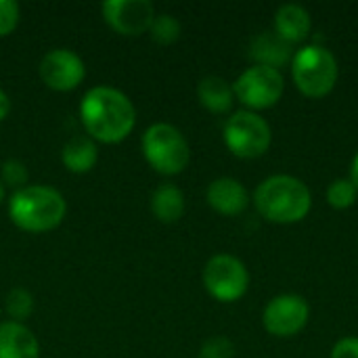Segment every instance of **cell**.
Instances as JSON below:
<instances>
[{
	"label": "cell",
	"mask_w": 358,
	"mask_h": 358,
	"mask_svg": "<svg viewBox=\"0 0 358 358\" xmlns=\"http://www.w3.org/2000/svg\"><path fill=\"white\" fill-rule=\"evenodd\" d=\"M101 8L105 21L122 36H141L155 21V8L149 0H107Z\"/></svg>",
	"instance_id": "obj_10"
},
{
	"label": "cell",
	"mask_w": 358,
	"mask_h": 358,
	"mask_svg": "<svg viewBox=\"0 0 358 358\" xmlns=\"http://www.w3.org/2000/svg\"><path fill=\"white\" fill-rule=\"evenodd\" d=\"M273 31L287 44H300L310 36L313 19L302 4H283L275 13Z\"/></svg>",
	"instance_id": "obj_13"
},
{
	"label": "cell",
	"mask_w": 358,
	"mask_h": 358,
	"mask_svg": "<svg viewBox=\"0 0 358 358\" xmlns=\"http://www.w3.org/2000/svg\"><path fill=\"white\" fill-rule=\"evenodd\" d=\"M197 99L208 111L227 113L231 111L233 101H235L233 84H229L220 76H208L197 84Z\"/></svg>",
	"instance_id": "obj_16"
},
{
	"label": "cell",
	"mask_w": 358,
	"mask_h": 358,
	"mask_svg": "<svg viewBox=\"0 0 358 358\" xmlns=\"http://www.w3.org/2000/svg\"><path fill=\"white\" fill-rule=\"evenodd\" d=\"M203 285L218 302H237L250 287V273L239 258L218 254L210 258L203 268Z\"/></svg>",
	"instance_id": "obj_8"
},
{
	"label": "cell",
	"mask_w": 358,
	"mask_h": 358,
	"mask_svg": "<svg viewBox=\"0 0 358 358\" xmlns=\"http://www.w3.org/2000/svg\"><path fill=\"white\" fill-rule=\"evenodd\" d=\"M2 199H4V187L0 185V203H2Z\"/></svg>",
	"instance_id": "obj_28"
},
{
	"label": "cell",
	"mask_w": 358,
	"mask_h": 358,
	"mask_svg": "<svg viewBox=\"0 0 358 358\" xmlns=\"http://www.w3.org/2000/svg\"><path fill=\"white\" fill-rule=\"evenodd\" d=\"M40 346L36 336L21 323L0 325V358H38Z\"/></svg>",
	"instance_id": "obj_15"
},
{
	"label": "cell",
	"mask_w": 358,
	"mask_h": 358,
	"mask_svg": "<svg viewBox=\"0 0 358 358\" xmlns=\"http://www.w3.org/2000/svg\"><path fill=\"white\" fill-rule=\"evenodd\" d=\"M67 203L57 189L31 185L19 189L8 203V216L13 224L29 233L52 231L65 218Z\"/></svg>",
	"instance_id": "obj_3"
},
{
	"label": "cell",
	"mask_w": 358,
	"mask_h": 358,
	"mask_svg": "<svg viewBox=\"0 0 358 358\" xmlns=\"http://www.w3.org/2000/svg\"><path fill=\"white\" fill-rule=\"evenodd\" d=\"M310 319L308 302L298 294H283L273 298L262 315L264 329L275 338H294Z\"/></svg>",
	"instance_id": "obj_9"
},
{
	"label": "cell",
	"mask_w": 358,
	"mask_h": 358,
	"mask_svg": "<svg viewBox=\"0 0 358 358\" xmlns=\"http://www.w3.org/2000/svg\"><path fill=\"white\" fill-rule=\"evenodd\" d=\"M143 155L153 170L166 176L180 174L191 157L189 143L172 124H153L143 134Z\"/></svg>",
	"instance_id": "obj_5"
},
{
	"label": "cell",
	"mask_w": 358,
	"mask_h": 358,
	"mask_svg": "<svg viewBox=\"0 0 358 358\" xmlns=\"http://www.w3.org/2000/svg\"><path fill=\"white\" fill-rule=\"evenodd\" d=\"M0 172H2V182L8 185V187H15L17 191L23 189L25 182H27V178H29L25 164L19 162V159H8V162H4Z\"/></svg>",
	"instance_id": "obj_23"
},
{
	"label": "cell",
	"mask_w": 358,
	"mask_h": 358,
	"mask_svg": "<svg viewBox=\"0 0 358 358\" xmlns=\"http://www.w3.org/2000/svg\"><path fill=\"white\" fill-rule=\"evenodd\" d=\"M358 189L350 178H336L327 187V203L334 210H348L357 201Z\"/></svg>",
	"instance_id": "obj_19"
},
{
	"label": "cell",
	"mask_w": 358,
	"mask_h": 358,
	"mask_svg": "<svg viewBox=\"0 0 358 358\" xmlns=\"http://www.w3.org/2000/svg\"><path fill=\"white\" fill-rule=\"evenodd\" d=\"M338 59L327 46L306 44L292 59V78L298 90L308 99L327 96L338 84Z\"/></svg>",
	"instance_id": "obj_4"
},
{
	"label": "cell",
	"mask_w": 358,
	"mask_h": 358,
	"mask_svg": "<svg viewBox=\"0 0 358 358\" xmlns=\"http://www.w3.org/2000/svg\"><path fill=\"white\" fill-rule=\"evenodd\" d=\"M206 197H208L210 208L222 216H239L250 206V195L245 187L239 180L229 178V176H222L210 182Z\"/></svg>",
	"instance_id": "obj_12"
},
{
	"label": "cell",
	"mask_w": 358,
	"mask_h": 358,
	"mask_svg": "<svg viewBox=\"0 0 358 358\" xmlns=\"http://www.w3.org/2000/svg\"><path fill=\"white\" fill-rule=\"evenodd\" d=\"M8 111H10V99L6 96L4 90H0V122L8 115Z\"/></svg>",
	"instance_id": "obj_26"
},
{
	"label": "cell",
	"mask_w": 358,
	"mask_h": 358,
	"mask_svg": "<svg viewBox=\"0 0 358 358\" xmlns=\"http://www.w3.org/2000/svg\"><path fill=\"white\" fill-rule=\"evenodd\" d=\"M250 57L256 61V65H264V67H273L281 71L283 65L292 63L294 50H292V44H287L273 29H268L252 38Z\"/></svg>",
	"instance_id": "obj_14"
},
{
	"label": "cell",
	"mask_w": 358,
	"mask_h": 358,
	"mask_svg": "<svg viewBox=\"0 0 358 358\" xmlns=\"http://www.w3.org/2000/svg\"><path fill=\"white\" fill-rule=\"evenodd\" d=\"M61 162L69 172H76V174L90 172L99 162V151H96L94 141L88 136H73L71 141L65 143L61 151Z\"/></svg>",
	"instance_id": "obj_17"
},
{
	"label": "cell",
	"mask_w": 358,
	"mask_h": 358,
	"mask_svg": "<svg viewBox=\"0 0 358 358\" xmlns=\"http://www.w3.org/2000/svg\"><path fill=\"white\" fill-rule=\"evenodd\" d=\"M235 357V344L224 336H214L203 342L199 358H233Z\"/></svg>",
	"instance_id": "obj_22"
},
{
	"label": "cell",
	"mask_w": 358,
	"mask_h": 358,
	"mask_svg": "<svg viewBox=\"0 0 358 358\" xmlns=\"http://www.w3.org/2000/svg\"><path fill=\"white\" fill-rule=\"evenodd\" d=\"M19 23V4L15 0H0V38L8 36Z\"/></svg>",
	"instance_id": "obj_24"
},
{
	"label": "cell",
	"mask_w": 358,
	"mask_h": 358,
	"mask_svg": "<svg viewBox=\"0 0 358 358\" xmlns=\"http://www.w3.org/2000/svg\"><path fill=\"white\" fill-rule=\"evenodd\" d=\"M350 180L355 182V187L358 189V153L355 155V159H352V166H350Z\"/></svg>",
	"instance_id": "obj_27"
},
{
	"label": "cell",
	"mask_w": 358,
	"mask_h": 358,
	"mask_svg": "<svg viewBox=\"0 0 358 358\" xmlns=\"http://www.w3.org/2000/svg\"><path fill=\"white\" fill-rule=\"evenodd\" d=\"M180 21L174 17V15H155V21L151 25V38L157 42V44H172L180 38Z\"/></svg>",
	"instance_id": "obj_20"
},
{
	"label": "cell",
	"mask_w": 358,
	"mask_h": 358,
	"mask_svg": "<svg viewBox=\"0 0 358 358\" xmlns=\"http://www.w3.org/2000/svg\"><path fill=\"white\" fill-rule=\"evenodd\" d=\"M331 358H358V338H342L334 346Z\"/></svg>",
	"instance_id": "obj_25"
},
{
	"label": "cell",
	"mask_w": 358,
	"mask_h": 358,
	"mask_svg": "<svg viewBox=\"0 0 358 358\" xmlns=\"http://www.w3.org/2000/svg\"><path fill=\"white\" fill-rule=\"evenodd\" d=\"M254 206L268 222L294 224L308 216L313 208V195L300 178L275 174L258 185L254 191Z\"/></svg>",
	"instance_id": "obj_2"
},
{
	"label": "cell",
	"mask_w": 358,
	"mask_h": 358,
	"mask_svg": "<svg viewBox=\"0 0 358 358\" xmlns=\"http://www.w3.org/2000/svg\"><path fill=\"white\" fill-rule=\"evenodd\" d=\"M80 120L94 141L113 145L132 132L136 109L124 92L109 86H96L82 99Z\"/></svg>",
	"instance_id": "obj_1"
},
{
	"label": "cell",
	"mask_w": 358,
	"mask_h": 358,
	"mask_svg": "<svg viewBox=\"0 0 358 358\" xmlns=\"http://www.w3.org/2000/svg\"><path fill=\"white\" fill-rule=\"evenodd\" d=\"M34 310V296L23 289V287H13L6 296V313L10 315V319H15V323L25 321Z\"/></svg>",
	"instance_id": "obj_21"
},
{
	"label": "cell",
	"mask_w": 358,
	"mask_h": 358,
	"mask_svg": "<svg viewBox=\"0 0 358 358\" xmlns=\"http://www.w3.org/2000/svg\"><path fill=\"white\" fill-rule=\"evenodd\" d=\"M84 76H86L84 61L67 48L50 50L40 61V78L52 90H59V92L73 90L80 86Z\"/></svg>",
	"instance_id": "obj_11"
},
{
	"label": "cell",
	"mask_w": 358,
	"mask_h": 358,
	"mask_svg": "<svg viewBox=\"0 0 358 358\" xmlns=\"http://www.w3.org/2000/svg\"><path fill=\"white\" fill-rule=\"evenodd\" d=\"M273 134L264 117L254 111H237L224 124V143L229 151L241 159H256L271 147Z\"/></svg>",
	"instance_id": "obj_6"
},
{
	"label": "cell",
	"mask_w": 358,
	"mask_h": 358,
	"mask_svg": "<svg viewBox=\"0 0 358 358\" xmlns=\"http://www.w3.org/2000/svg\"><path fill=\"white\" fill-rule=\"evenodd\" d=\"M285 90V80L279 69L254 65L245 69L233 84L235 99L241 101L248 111L271 109L279 103Z\"/></svg>",
	"instance_id": "obj_7"
},
{
	"label": "cell",
	"mask_w": 358,
	"mask_h": 358,
	"mask_svg": "<svg viewBox=\"0 0 358 358\" xmlns=\"http://www.w3.org/2000/svg\"><path fill=\"white\" fill-rule=\"evenodd\" d=\"M151 212L159 222L172 224L185 214V195L174 185H162L151 197Z\"/></svg>",
	"instance_id": "obj_18"
}]
</instances>
